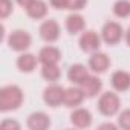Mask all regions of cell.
<instances>
[{
	"label": "cell",
	"instance_id": "obj_21",
	"mask_svg": "<svg viewBox=\"0 0 130 130\" xmlns=\"http://www.w3.org/2000/svg\"><path fill=\"white\" fill-rule=\"evenodd\" d=\"M116 124L122 130H130V109H125V110L118 113Z\"/></svg>",
	"mask_w": 130,
	"mask_h": 130
},
{
	"label": "cell",
	"instance_id": "obj_8",
	"mask_svg": "<svg viewBox=\"0 0 130 130\" xmlns=\"http://www.w3.org/2000/svg\"><path fill=\"white\" fill-rule=\"evenodd\" d=\"M110 64H112L110 57H109L106 52L96 51V52H93V54L89 57V63H87V66H89V69H90L93 74L100 75V74H104V72H107V71H109Z\"/></svg>",
	"mask_w": 130,
	"mask_h": 130
},
{
	"label": "cell",
	"instance_id": "obj_20",
	"mask_svg": "<svg viewBox=\"0 0 130 130\" xmlns=\"http://www.w3.org/2000/svg\"><path fill=\"white\" fill-rule=\"evenodd\" d=\"M113 15L118 19H128L130 17V0H116L112 6Z\"/></svg>",
	"mask_w": 130,
	"mask_h": 130
},
{
	"label": "cell",
	"instance_id": "obj_16",
	"mask_svg": "<svg viewBox=\"0 0 130 130\" xmlns=\"http://www.w3.org/2000/svg\"><path fill=\"white\" fill-rule=\"evenodd\" d=\"M89 66L86 68L84 64H81V63H75V64H72V66L69 68V71H68V80L72 83V84H75V86H80L90 74H89Z\"/></svg>",
	"mask_w": 130,
	"mask_h": 130
},
{
	"label": "cell",
	"instance_id": "obj_10",
	"mask_svg": "<svg viewBox=\"0 0 130 130\" xmlns=\"http://www.w3.org/2000/svg\"><path fill=\"white\" fill-rule=\"evenodd\" d=\"M69 118H71V124L77 128H89L93 121L90 110H87L84 107H75Z\"/></svg>",
	"mask_w": 130,
	"mask_h": 130
},
{
	"label": "cell",
	"instance_id": "obj_6",
	"mask_svg": "<svg viewBox=\"0 0 130 130\" xmlns=\"http://www.w3.org/2000/svg\"><path fill=\"white\" fill-rule=\"evenodd\" d=\"M64 89L63 86L57 84V83H52L49 84L44 90H43V101L46 106L55 109V107H60L64 101Z\"/></svg>",
	"mask_w": 130,
	"mask_h": 130
},
{
	"label": "cell",
	"instance_id": "obj_3",
	"mask_svg": "<svg viewBox=\"0 0 130 130\" xmlns=\"http://www.w3.org/2000/svg\"><path fill=\"white\" fill-rule=\"evenodd\" d=\"M8 46L11 51L14 52H26L31 44H32V37L28 31L25 29H14L9 35H8V40H6Z\"/></svg>",
	"mask_w": 130,
	"mask_h": 130
},
{
	"label": "cell",
	"instance_id": "obj_5",
	"mask_svg": "<svg viewBox=\"0 0 130 130\" xmlns=\"http://www.w3.org/2000/svg\"><path fill=\"white\" fill-rule=\"evenodd\" d=\"M101 43H103L101 34H98L96 31H92V29H87V31L81 32L80 40H78L80 49L86 54H93V52L100 51Z\"/></svg>",
	"mask_w": 130,
	"mask_h": 130
},
{
	"label": "cell",
	"instance_id": "obj_11",
	"mask_svg": "<svg viewBox=\"0 0 130 130\" xmlns=\"http://www.w3.org/2000/svg\"><path fill=\"white\" fill-rule=\"evenodd\" d=\"M80 87L83 89L86 98H95V96L101 95V92H103V81L98 78L96 74H93V75H89L80 84Z\"/></svg>",
	"mask_w": 130,
	"mask_h": 130
},
{
	"label": "cell",
	"instance_id": "obj_22",
	"mask_svg": "<svg viewBox=\"0 0 130 130\" xmlns=\"http://www.w3.org/2000/svg\"><path fill=\"white\" fill-rule=\"evenodd\" d=\"M14 11V3L12 0H0V19L5 20L8 19Z\"/></svg>",
	"mask_w": 130,
	"mask_h": 130
},
{
	"label": "cell",
	"instance_id": "obj_1",
	"mask_svg": "<svg viewBox=\"0 0 130 130\" xmlns=\"http://www.w3.org/2000/svg\"><path fill=\"white\" fill-rule=\"evenodd\" d=\"M23 101H25V95L19 86L8 84L0 89V110L3 113L20 109Z\"/></svg>",
	"mask_w": 130,
	"mask_h": 130
},
{
	"label": "cell",
	"instance_id": "obj_9",
	"mask_svg": "<svg viewBox=\"0 0 130 130\" xmlns=\"http://www.w3.org/2000/svg\"><path fill=\"white\" fill-rule=\"evenodd\" d=\"M84 100H86V95H84L83 89L80 86L74 84L72 87H68L66 90H64L63 106L64 107H69V109H75V107H80Z\"/></svg>",
	"mask_w": 130,
	"mask_h": 130
},
{
	"label": "cell",
	"instance_id": "obj_23",
	"mask_svg": "<svg viewBox=\"0 0 130 130\" xmlns=\"http://www.w3.org/2000/svg\"><path fill=\"white\" fill-rule=\"evenodd\" d=\"M86 5H87V0H69L68 9L72 12H80L86 8Z\"/></svg>",
	"mask_w": 130,
	"mask_h": 130
},
{
	"label": "cell",
	"instance_id": "obj_19",
	"mask_svg": "<svg viewBox=\"0 0 130 130\" xmlns=\"http://www.w3.org/2000/svg\"><path fill=\"white\" fill-rule=\"evenodd\" d=\"M41 77L49 83H57L61 78V69L58 64H41Z\"/></svg>",
	"mask_w": 130,
	"mask_h": 130
},
{
	"label": "cell",
	"instance_id": "obj_12",
	"mask_svg": "<svg viewBox=\"0 0 130 130\" xmlns=\"http://www.w3.org/2000/svg\"><path fill=\"white\" fill-rule=\"evenodd\" d=\"M37 57H38L40 64H58L60 60H61V51L57 46L47 44V46H43L38 51Z\"/></svg>",
	"mask_w": 130,
	"mask_h": 130
},
{
	"label": "cell",
	"instance_id": "obj_18",
	"mask_svg": "<svg viewBox=\"0 0 130 130\" xmlns=\"http://www.w3.org/2000/svg\"><path fill=\"white\" fill-rule=\"evenodd\" d=\"M28 17L32 20H43L47 15V3L44 0H34L29 5V8L25 9Z\"/></svg>",
	"mask_w": 130,
	"mask_h": 130
},
{
	"label": "cell",
	"instance_id": "obj_27",
	"mask_svg": "<svg viewBox=\"0 0 130 130\" xmlns=\"http://www.w3.org/2000/svg\"><path fill=\"white\" fill-rule=\"evenodd\" d=\"M15 2H17L19 6H22L23 9H26V8H29V5L34 2V0H15Z\"/></svg>",
	"mask_w": 130,
	"mask_h": 130
},
{
	"label": "cell",
	"instance_id": "obj_13",
	"mask_svg": "<svg viewBox=\"0 0 130 130\" xmlns=\"http://www.w3.org/2000/svg\"><path fill=\"white\" fill-rule=\"evenodd\" d=\"M26 125L29 130H47L51 127V118L44 112H32L26 119Z\"/></svg>",
	"mask_w": 130,
	"mask_h": 130
},
{
	"label": "cell",
	"instance_id": "obj_17",
	"mask_svg": "<svg viewBox=\"0 0 130 130\" xmlns=\"http://www.w3.org/2000/svg\"><path fill=\"white\" fill-rule=\"evenodd\" d=\"M38 57H35L31 52H22L17 58V68L23 74H32L37 68Z\"/></svg>",
	"mask_w": 130,
	"mask_h": 130
},
{
	"label": "cell",
	"instance_id": "obj_28",
	"mask_svg": "<svg viewBox=\"0 0 130 130\" xmlns=\"http://www.w3.org/2000/svg\"><path fill=\"white\" fill-rule=\"evenodd\" d=\"M124 40H125V44L130 47V26L125 29V32H124Z\"/></svg>",
	"mask_w": 130,
	"mask_h": 130
},
{
	"label": "cell",
	"instance_id": "obj_2",
	"mask_svg": "<svg viewBox=\"0 0 130 130\" xmlns=\"http://www.w3.org/2000/svg\"><path fill=\"white\" fill-rule=\"evenodd\" d=\"M96 109L98 112L103 115V116H115L119 113L121 110V100L119 96L115 93V92H103L98 98V104H96Z\"/></svg>",
	"mask_w": 130,
	"mask_h": 130
},
{
	"label": "cell",
	"instance_id": "obj_7",
	"mask_svg": "<svg viewBox=\"0 0 130 130\" xmlns=\"http://www.w3.org/2000/svg\"><path fill=\"white\" fill-rule=\"evenodd\" d=\"M38 34H40V38H41L44 43L52 44V43L58 41L60 34H61V28H60V25H58L57 20L49 19V20H44V22L40 25Z\"/></svg>",
	"mask_w": 130,
	"mask_h": 130
},
{
	"label": "cell",
	"instance_id": "obj_14",
	"mask_svg": "<svg viewBox=\"0 0 130 130\" xmlns=\"http://www.w3.org/2000/svg\"><path fill=\"white\" fill-rule=\"evenodd\" d=\"M110 84L115 92H127L130 90V72L127 71H115L110 77Z\"/></svg>",
	"mask_w": 130,
	"mask_h": 130
},
{
	"label": "cell",
	"instance_id": "obj_24",
	"mask_svg": "<svg viewBox=\"0 0 130 130\" xmlns=\"http://www.w3.org/2000/svg\"><path fill=\"white\" fill-rule=\"evenodd\" d=\"M0 127H2L3 130H20V124L15 121V119H3L2 121V124H0Z\"/></svg>",
	"mask_w": 130,
	"mask_h": 130
},
{
	"label": "cell",
	"instance_id": "obj_25",
	"mask_svg": "<svg viewBox=\"0 0 130 130\" xmlns=\"http://www.w3.org/2000/svg\"><path fill=\"white\" fill-rule=\"evenodd\" d=\"M68 3H69V0H49V5L54 8V9H68Z\"/></svg>",
	"mask_w": 130,
	"mask_h": 130
},
{
	"label": "cell",
	"instance_id": "obj_4",
	"mask_svg": "<svg viewBox=\"0 0 130 130\" xmlns=\"http://www.w3.org/2000/svg\"><path fill=\"white\" fill-rule=\"evenodd\" d=\"M124 29L118 22H107L101 28V38L106 44L109 46H116L122 38H124Z\"/></svg>",
	"mask_w": 130,
	"mask_h": 130
},
{
	"label": "cell",
	"instance_id": "obj_15",
	"mask_svg": "<svg viewBox=\"0 0 130 130\" xmlns=\"http://www.w3.org/2000/svg\"><path fill=\"white\" fill-rule=\"evenodd\" d=\"M66 31L71 35H78L86 29V20L80 12H72L66 17Z\"/></svg>",
	"mask_w": 130,
	"mask_h": 130
},
{
	"label": "cell",
	"instance_id": "obj_26",
	"mask_svg": "<svg viewBox=\"0 0 130 130\" xmlns=\"http://www.w3.org/2000/svg\"><path fill=\"white\" fill-rule=\"evenodd\" d=\"M98 128H100V130H104V128H107V130H116V128H118V124L104 122V124H100V125H98Z\"/></svg>",
	"mask_w": 130,
	"mask_h": 130
}]
</instances>
